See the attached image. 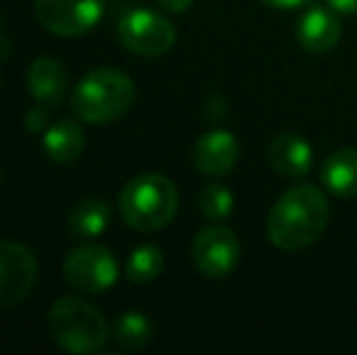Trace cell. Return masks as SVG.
<instances>
[{
	"label": "cell",
	"instance_id": "obj_1",
	"mask_svg": "<svg viewBox=\"0 0 357 355\" xmlns=\"http://www.w3.org/2000/svg\"><path fill=\"white\" fill-rule=\"evenodd\" d=\"M331 204L324 190L301 183L289 188L268 214V239L282 251H301L311 246L328 227Z\"/></svg>",
	"mask_w": 357,
	"mask_h": 355
},
{
	"label": "cell",
	"instance_id": "obj_2",
	"mask_svg": "<svg viewBox=\"0 0 357 355\" xmlns=\"http://www.w3.org/2000/svg\"><path fill=\"white\" fill-rule=\"evenodd\" d=\"M137 100V86L124 71L95 68L73 88L71 107L80 122L107 124L124 117Z\"/></svg>",
	"mask_w": 357,
	"mask_h": 355
},
{
	"label": "cell",
	"instance_id": "obj_3",
	"mask_svg": "<svg viewBox=\"0 0 357 355\" xmlns=\"http://www.w3.org/2000/svg\"><path fill=\"white\" fill-rule=\"evenodd\" d=\"M119 214L137 232H158L178 212V188L160 173L132 178L119 192Z\"/></svg>",
	"mask_w": 357,
	"mask_h": 355
},
{
	"label": "cell",
	"instance_id": "obj_4",
	"mask_svg": "<svg viewBox=\"0 0 357 355\" xmlns=\"http://www.w3.org/2000/svg\"><path fill=\"white\" fill-rule=\"evenodd\" d=\"M49 333L66 353H100L107 343L109 326L102 312L80 297H61L49 309Z\"/></svg>",
	"mask_w": 357,
	"mask_h": 355
},
{
	"label": "cell",
	"instance_id": "obj_5",
	"mask_svg": "<svg viewBox=\"0 0 357 355\" xmlns=\"http://www.w3.org/2000/svg\"><path fill=\"white\" fill-rule=\"evenodd\" d=\"M119 42L139 56H160L175 44V27L168 17L153 10H129L117 24Z\"/></svg>",
	"mask_w": 357,
	"mask_h": 355
},
{
	"label": "cell",
	"instance_id": "obj_6",
	"mask_svg": "<svg viewBox=\"0 0 357 355\" xmlns=\"http://www.w3.org/2000/svg\"><path fill=\"white\" fill-rule=\"evenodd\" d=\"M63 275L73 289L85 294L105 292L117 282V261L114 253L98 243H83L73 248L63 261Z\"/></svg>",
	"mask_w": 357,
	"mask_h": 355
},
{
	"label": "cell",
	"instance_id": "obj_7",
	"mask_svg": "<svg viewBox=\"0 0 357 355\" xmlns=\"http://www.w3.org/2000/svg\"><path fill=\"white\" fill-rule=\"evenodd\" d=\"M34 15L47 32L78 37L102 20L105 0H34Z\"/></svg>",
	"mask_w": 357,
	"mask_h": 355
},
{
	"label": "cell",
	"instance_id": "obj_8",
	"mask_svg": "<svg viewBox=\"0 0 357 355\" xmlns=\"http://www.w3.org/2000/svg\"><path fill=\"white\" fill-rule=\"evenodd\" d=\"M241 243L229 227L212 224L202 229L192 243V261L199 273L209 280H224L238 266Z\"/></svg>",
	"mask_w": 357,
	"mask_h": 355
},
{
	"label": "cell",
	"instance_id": "obj_9",
	"mask_svg": "<svg viewBox=\"0 0 357 355\" xmlns=\"http://www.w3.org/2000/svg\"><path fill=\"white\" fill-rule=\"evenodd\" d=\"M37 282V258L27 246L3 239L0 241V304H20L29 297Z\"/></svg>",
	"mask_w": 357,
	"mask_h": 355
},
{
	"label": "cell",
	"instance_id": "obj_10",
	"mask_svg": "<svg viewBox=\"0 0 357 355\" xmlns=\"http://www.w3.org/2000/svg\"><path fill=\"white\" fill-rule=\"evenodd\" d=\"M238 161V142L231 132L216 129L195 144V166L199 173L209 178H221L229 171H234Z\"/></svg>",
	"mask_w": 357,
	"mask_h": 355
},
{
	"label": "cell",
	"instance_id": "obj_11",
	"mask_svg": "<svg viewBox=\"0 0 357 355\" xmlns=\"http://www.w3.org/2000/svg\"><path fill=\"white\" fill-rule=\"evenodd\" d=\"M340 20L333 10L314 5L301 15L296 24V39L311 54H326L340 42Z\"/></svg>",
	"mask_w": 357,
	"mask_h": 355
},
{
	"label": "cell",
	"instance_id": "obj_12",
	"mask_svg": "<svg viewBox=\"0 0 357 355\" xmlns=\"http://www.w3.org/2000/svg\"><path fill=\"white\" fill-rule=\"evenodd\" d=\"M27 83H29V93L34 95V100L47 105V107L61 105L68 93L66 68L52 56H39L37 61L29 66Z\"/></svg>",
	"mask_w": 357,
	"mask_h": 355
},
{
	"label": "cell",
	"instance_id": "obj_13",
	"mask_svg": "<svg viewBox=\"0 0 357 355\" xmlns=\"http://www.w3.org/2000/svg\"><path fill=\"white\" fill-rule=\"evenodd\" d=\"M270 163L287 178H304L314 166V149L299 134H280L270 144Z\"/></svg>",
	"mask_w": 357,
	"mask_h": 355
},
{
	"label": "cell",
	"instance_id": "obj_14",
	"mask_svg": "<svg viewBox=\"0 0 357 355\" xmlns=\"http://www.w3.org/2000/svg\"><path fill=\"white\" fill-rule=\"evenodd\" d=\"M321 183L335 197H357V149H340L331 153L321 166Z\"/></svg>",
	"mask_w": 357,
	"mask_h": 355
},
{
	"label": "cell",
	"instance_id": "obj_15",
	"mask_svg": "<svg viewBox=\"0 0 357 355\" xmlns=\"http://www.w3.org/2000/svg\"><path fill=\"white\" fill-rule=\"evenodd\" d=\"M109 219H112V207L105 199L90 197L78 202L68 214V232L80 241L88 239H98L107 232Z\"/></svg>",
	"mask_w": 357,
	"mask_h": 355
},
{
	"label": "cell",
	"instance_id": "obj_16",
	"mask_svg": "<svg viewBox=\"0 0 357 355\" xmlns=\"http://www.w3.org/2000/svg\"><path fill=\"white\" fill-rule=\"evenodd\" d=\"M85 149V134L73 119H59L44 134V151L54 163H73Z\"/></svg>",
	"mask_w": 357,
	"mask_h": 355
},
{
	"label": "cell",
	"instance_id": "obj_17",
	"mask_svg": "<svg viewBox=\"0 0 357 355\" xmlns=\"http://www.w3.org/2000/svg\"><path fill=\"white\" fill-rule=\"evenodd\" d=\"M112 338L127 351H142L153 341V324L142 312H124L112 322Z\"/></svg>",
	"mask_w": 357,
	"mask_h": 355
},
{
	"label": "cell",
	"instance_id": "obj_18",
	"mask_svg": "<svg viewBox=\"0 0 357 355\" xmlns=\"http://www.w3.org/2000/svg\"><path fill=\"white\" fill-rule=\"evenodd\" d=\"M197 204H199V212L204 214V219H209V222H224L234 212V192L224 183H207L199 190Z\"/></svg>",
	"mask_w": 357,
	"mask_h": 355
},
{
	"label": "cell",
	"instance_id": "obj_19",
	"mask_svg": "<svg viewBox=\"0 0 357 355\" xmlns=\"http://www.w3.org/2000/svg\"><path fill=\"white\" fill-rule=\"evenodd\" d=\"M163 251L155 246H139L127 261V278L132 282H151L163 273Z\"/></svg>",
	"mask_w": 357,
	"mask_h": 355
},
{
	"label": "cell",
	"instance_id": "obj_20",
	"mask_svg": "<svg viewBox=\"0 0 357 355\" xmlns=\"http://www.w3.org/2000/svg\"><path fill=\"white\" fill-rule=\"evenodd\" d=\"M24 127H27V132H42V129H49V109L47 105H34L32 109L27 112V117H24Z\"/></svg>",
	"mask_w": 357,
	"mask_h": 355
},
{
	"label": "cell",
	"instance_id": "obj_21",
	"mask_svg": "<svg viewBox=\"0 0 357 355\" xmlns=\"http://www.w3.org/2000/svg\"><path fill=\"white\" fill-rule=\"evenodd\" d=\"M155 3L163 10H168V13H185V10L192 8L195 0H155Z\"/></svg>",
	"mask_w": 357,
	"mask_h": 355
},
{
	"label": "cell",
	"instance_id": "obj_22",
	"mask_svg": "<svg viewBox=\"0 0 357 355\" xmlns=\"http://www.w3.org/2000/svg\"><path fill=\"white\" fill-rule=\"evenodd\" d=\"M263 3L270 5V8H278V10H296V8L309 5L311 0H263Z\"/></svg>",
	"mask_w": 357,
	"mask_h": 355
},
{
	"label": "cell",
	"instance_id": "obj_23",
	"mask_svg": "<svg viewBox=\"0 0 357 355\" xmlns=\"http://www.w3.org/2000/svg\"><path fill=\"white\" fill-rule=\"evenodd\" d=\"M328 5L335 13H345V15L357 13V0H328Z\"/></svg>",
	"mask_w": 357,
	"mask_h": 355
}]
</instances>
